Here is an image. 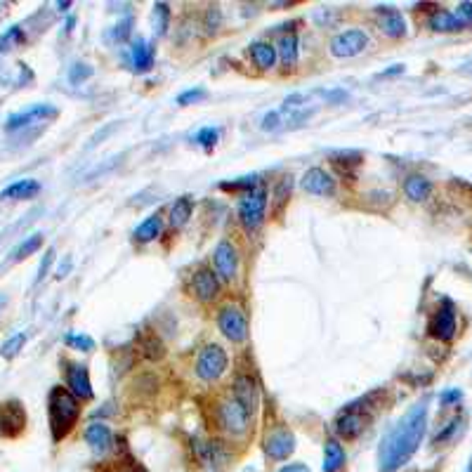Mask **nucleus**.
<instances>
[{"label": "nucleus", "instance_id": "f257e3e1", "mask_svg": "<svg viewBox=\"0 0 472 472\" xmlns=\"http://www.w3.org/2000/svg\"><path fill=\"white\" fill-rule=\"evenodd\" d=\"M427 427V399L413 404L399 423L383 437L378 449V470L397 472L411 460L425 437Z\"/></svg>", "mask_w": 472, "mask_h": 472}, {"label": "nucleus", "instance_id": "f03ea898", "mask_svg": "<svg viewBox=\"0 0 472 472\" xmlns=\"http://www.w3.org/2000/svg\"><path fill=\"white\" fill-rule=\"evenodd\" d=\"M78 416H81V406L78 399L64 387H55L50 392V427H52V439L60 442L64 439L71 427L76 425Z\"/></svg>", "mask_w": 472, "mask_h": 472}, {"label": "nucleus", "instance_id": "7ed1b4c3", "mask_svg": "<svg viewBox=\"0 0 472 472\" xmlns=\"http://www.w3.org/2000/svg\"><path fill=\"white\" fill-rule=\"evenodd\" d=\"M264 213H267V189L258 187L248 192L238 203V220L248 232H256L262 227Z\"/></svg>", "mask_w": 472, "mask_h": 472}, {"label": "nucleus", "instance_id": "20e7f679", "mask_svg": "<svg viewBox=\"0 0 472 472\" xmlns=\"http://www.w3.org/2000/svg\"><path fill=\"white\" fill-rule=\"evenodd\" d=\"M366 425H369V413L362 408V401L345 406L336 418V432L343 439H357Z\"/></svg>", "mask_w": 472, "mask_h": 472}, {"label": "nucleus", "instance_id": "39448f33", "mask_svg": "<svg viewBox=\"0 0 472 472\" xmlns=\"http://www.w3.org/2000/svg\"><path fill=\"white\" fill-rule=\"evenodd\" d=\"M225 371H227V352L220 345H208V347L201 349L199 359H196V375L201 380L213 383Z\"/></svg>", "mask_w": 472, "mask_h": 472}, {"label": "nucleus", "instance_id": "423d86ee", "mask_svg": "<svg viewBox=\"0 0 472 472\" xmlns=\"http://www.w3.org/2000/svg\"><path fill=\"white\" fill-rule=\"evenodd\" d=\"M217 326H220L222 336L232 343H243L248 338V321L238 307H222L220 314H217Z\"/></svg>", "mask_w": 472, "mask_h": 472}, {"label": "nucleus", "instance_id": "0eeeda50", "mask_svg": "<svg viewBox=\"0 0 472 472\" xmlns=\"http://www.w3.org/2000/svg\"><path fill=\"white\" fill-rule=\"evenodd\" d=\"M369 45V36L359 29H349L338 34L336 38L331 40V55L333 57H340V60H349V57H357L362 55Z\"/></svg>", "mask_w": 472, "mask_h": 472}, {"label": "nucleus", "instance_id": "6e6552de", "mask_svg": "<svg viewBox=\"0 0 472 472\" xmlns=\"http://www.w3.org/2000/svg\"><path fill=\"white\" fill-rule=\"evenodd\" d=\"M60 114L52 104H34L31 109L26 111H19V114H12L8 121H5V130L14 132V130H24L29 128V125H36V123H45V121L55 119V116Z\"/></svg>", "mask_w": 472, "mask_h": 472}, {"label": "nucleus", "instance_id": "1a4fd4ad", "mask_svg": "<svg viewBox=\"0 0 472 472\" xmlns=\"http://www.w3.org/2000/svg\"><path fill=\"white\" fill-rule=\"evenodd\" d=\"M220 425L232 434H243L248 430V423H251V413L246 411L236 399H227L220 404Z\"/></svg>", "mask_w": 472, "mask_h": 472}, {"label": "nucleus", "instance_id": "9d476101", "mask_svg": "<svg viewBox=\"0 0 472 472\" xmlns=\"http://www.w3.org/2000/svg\"><path fill=\"white\" fill-rule=\"evenodd\" d=\"M430 336L437 340H451L456 336V310L449 300L442 302V307L437 310V314L430 321Z\"/></svg>", "mask_w": 472, "mask_h": 472}, {"label": "nucleus", "instance_id": "9b49d317", "mask_svg": "<svg viewBox=\"0 0 472 472\" xmlns=\"http://www.w3.org/2000/svg\"><path fill=\"white\" fill-rule=\"evenodd\" d=\"M215 272L220 274L222 279L232 281L236 277L238 269V251L232 241H220L215 248Z\"/></svg>", "mask_w": 472, "mask_h": 472}, {"label": "nucleus", "instance_id": "f8f14e48", "mask_svg": "<svg viewBox=\"0 0 472 472\" xmlns=\"http://www.w3.org/2000/svg\"><path fill=\"white\" fill-rule=\"evenodd\" d=\"M234 399L253 416V413L258 411V406H260V390H258L256 378H251V375H246V373L236 375V380H234Z\"/></svg>", "mask_w": 472, "mask_h": 472}, {"label": "nucleus", "instance_id": "ddd939ff", "mask_svg": "<svg viewBox=\"0 0 472 472\" xmlns=\"http://www.w3.org/2000/svg\"><path fill=\"white\" fill-rule=\"evenodd\" d=\"M264 451L272 460H286L295 451V437L288 430H274L267 439H264Z\"/></svg>", "mask_w": 472, "mask_h": 472}, {"label": "nucleus", "instance_id": "4468645a", "mask_svg": "<svg viewBox=\"0 0 472 472\" xmlns=\"http://www.w3.org/2000/svg\"><path fill=\"white\" fill-rule=\"evenodd\" d=\"M302 189L316 196H333L336 194V179L323 171V168H310V171L302 175Z\"/></svg>", "mask_w": 472, "mask_h": 472}, {"label": "nucleus", "instance_id": "2eb2a0df", "mask_svg": "<svg viewBox=\"0 0 472 472\" xmlns=\"http://www.w3.org/2000/svg\"><path fill=\"white\" fill-rule=\"evenodd\" d=\"M26 425V413L19 401H8V404H3L0 408V430H3V434H8V437H14V434H19Z\"/></svg>", "mask_w": 472, "mask_h": 472}, {"label": "nucleus", "instance_id": "dca6fc26", "mask_svg": "<svg viewBox=\"0 0 472 472\" xmlns=\"http://www.w3.org/2000/svg\"><path fill=\"white\" fill-rule=\"evenodd\" d=\"M375 14H378L380 31H383L387 38H401V36L406 34V22H404V17H401L399 10L385 5V8H375Z\"/></svg>", "mask_w": 472, "mask_h": 472}, {"label": "nucleus", "instance_id": "f3484780", "mask_svg": "<svg viewBox=\"0 0 472 472\" xmlns=\"http://www.w3.org/2000/svg\"><path fill=\"white\" fill-rule=\"evenodd\" d=\"M69 392L76 399H92V383H90L88 369L83 364H73L69 369Z\"/></svg>", "mask_w": 472, "mask_h": 472}, {"label": "nucleus", "instance_id": "a211bd4d", "mask_svg": "<svg viewBox=\"0 0 472 472\" xmlns=\"http://www.w3.org/2000/svg\"><path fill=\"white\" fill-rule=\"evenodd\" d=\"M194 293L201 302H213L220 293V281L210 269H199L194 274Z\"/></svg>", "mask_w": 472, "mask_h": 472}, {"label": "nucleus", "instance_id": "6ab92c4d", "mask_svg": "<svg viewBox=\"0 0 472 472\" xmlns=\"http://www.w3.org/2000/svg\"><path fill=\"white\" fill-rule=\"evenodd\" d=\"M111 442H114V434H111L109 425H104V423H90L86 427V444L95 454L104 456L111 449Z\"/></svg>", "mask_w": 472, "mask_h": 472}, {"label": "nucleus", "instance_id": "aec40b11", "mask_svg": "<svg viewBox=\"0 0 472 472\" xmlns=\"http://www.w3.org/2000/svg\"><path fill=\"white\" fill-rule=\"evenodd\" d=\"M40 192V182L38 179H17V182H12L10 187H5L3 192H0V199H12V201H26V199H34L36 194Z\"/></svg>", "mask_w": 472, "mask_h": 472}, {"label": "nucleus", "instance_id": "412c9836", "mask_svg": "<svg viewBox=\"0 0 472 472\" xmlns=\"http://www.w3.org/2000/svg\"><path fill=\"white\" fill-rule=\"evenodd\" d=\"M345 449L340 447L338 439H328L323 444V472H340L345 468Z\"/></svg>", "mask_w": 472, "mask_h": 472}, {"label": "nucleus", "instance_id": "4be33fe9", "mask_svg": "<svg viewBox=\"0 0 472 472\" xmlns=\"http://www.w3.org/2000/svg\"><path fill=\"white\" fill-rule=\"evenodd\" d=\"M194 454H196V458H199V463L206 465V468H220V465L225 463V451L217 447V444L196 442Z\"/></svg>", "mask_w": 472, "mask_h": 472}, {"label": "nucleus", "instance_id": "5701e85b", "mask_svg": "<svg viewBox=\"0 0 472 472\" xmlns=\"http://www.w3.org/2000/svg\"><path fill=\"white\" fill-rule=\"evenodd\" d=\"M130 57H132V66L135 71H149L153 64V47L151 43H147L145 38H137L130 47Z\"/></svg>", "mask_w": 472, "mask_h": 472}, {"label": "nucleus", "instance_id": "b1692460", "mask_svg": "<svg viewBox=\"0 0 472 472\" xmlns=\"http://www.w3.org/2000/svg\"><path fill=\"white\" fill-rule=\"evenodd\" d=\"M430 192H432V182H430L427 177H423V175H408V177H406V182H404V194H406L411 201L421 203V201L427 199Z\"/></svg>", "mask_w": 472, "mask_h": 472}, {"label": "nucleus", "instance_id": "393cba45", "mask_svg": "<svg viewBox=\"0 0 472 472\" xmlns=\"http://www.w3.org/2000/svg\"><path fill=\"white\" fill-rule=\"evenodd\" d=\"M277 47L272 43H264V40H260V43H253L251 45V60L256 62L258 69H272L277 64Z\"/></svg>", "mask_w": 472, "mask_h": 472}, {"label": "nucleus", "instance_id": "a878e982", "mask_svg": "<svg viewBox=\"0 0 472 472\" xmlns=\"http://www.w3.org/2000/svg\"><path fill=\"white\" fill-rule=\"evenodd\" d=\"M430 29L439 31V34H454V31H463V24L456 19L454 12H447V10H437V12L430 17Z\"/></svg>", "mask_w": 472, "mask_h": 472}, {"label": "nucleus", "instance_id": "bb28decb", "mask_svg": "<svg viewBox=\"0 0 472 472\" xmlns=\"http://www.w3.org/2000/svg\"><path fill=\"white\" fill-rule=\"evenodd\" d=\"M277 52H279L281 62H284L286 66H295V64H298V36H295V34L281 36Z\"/></svg>", "mask_w": 472, "mask_h": 472}, {"label": "nucleus", "instance_id": "cd10ccee", "mask_svg": "<svg viewBox=\"0 0 472 472\" xmlns=\"http://www.w3.org/2000/svg\"><path fill=\"white\" fill-rule=\"evenodd\" d=\"M192 199L189 196H182V199H177L173 203L171 208V225L175 227V229H179V227H184L189 222V217H192Z\"/></svg>", "mask_w": 472, "mask_h": 472}, {"label": "nucleus", "instance_id": "c85d7f7f", "mask_svg": "<svg viewBox=\"0 0 472 472\" xmlns=\"http://www.w3.org/2000/svg\"><path fill=\"white\" fill-rule=\"evenodd\" d=\"M161 227H163V222H161V217H158V215L147 217V220L135 229V238H137V241H142V243H149L158 234H161Z\"/></svg>", "mask_w": 472, "mask_h": 472}, {"label": "nucleus", "instance_id": "c756f323", "mask_svg": "<svg viewBox=\"0 0 472 472\" xmlns=\"http://www.w3.org/2000/svg\"><path fill=\"white\" fill-rule=\"evenodd\" d=\"M40 246H43V234H31L29 238H26V241H22L12 251V260H24V258L34 256V253L38 251Z\"/></svg>", "mask_w": 472, "mask_h": 472}, {"label": "nucleus", "instance_id": "7c9ffc66", "mask_svg": "<svg viewBox=\"0 0 472 472\" xmlns=\"http://www.w3.org/2000/svg\"><path fill=\"white\" fill-rule=\"evenodd\" d=\"M22 43H24V31L19 26H12V29H8L0 36V52H8Z\"/></svg>", "mask_w": 472, "mask_h": 472}, {"label": "nucleus", "instance_id": "2f4dec72", "mask_svg": "<svg viewBox=\"0 0 472 472\" xmlns=\"http://www.w3.org/2000/svg\"><path fill=\"white\" fill-rule=\"evenodd\" d=\"M168 19H171V10H168L166 3L153 5V22H156V34L163 36L168 29Z\"/></svg>", "mask_w": 472, "mask_h": 472}, {"label": "nucleus", "instance_id": "473e14b6", "mask_svg": "<svg viewBox=\"0 0 472 472\" xmlns=\"http://www.w3.org/2000/svg\"><path fill=\"white\" fill-rule=\"evenodd\" d=\"M24 343H26V336L24 333H17V336H12L10 338L8 343L0 347V354H3L5 359H12V357H17L19 354V349L24 347Z\"/></svg>", "mask_w": 472, "mask_h": 472}, {"label": "nucleus", "instance_id": "72a5a7b5", "mask_svg": "<svg viewBox=\"0 0 472 472\" xmlns=\"http://www.w3.org/2000/svg\"><path fill=\"white\" fill-rule=\"evenodd\" d=\"M66 345L73 349H81V352H90L95 349V340L90 336H81V333H69L66 336Z\"/></svg>", "mask_w": 472, "mask_h": 472}, {"label": "nucleus", "instance_id": "f704fd0d", "mask_svg": "<svg viewBox=\"0 0 472 472\" xmlns=\"http://www.w3.org/2000/svg\"><path fill=\"white\" fill-rule=\"evenodd\" d=\"M256 184H258V177L253 175V177H241V179H236V182H222L220 189H225V192H238V189H248V192H253Z\"/></svg>", "mask_w": 472, "mask_h": 472}, {"label": "nucleus", "instance_id": "c9c22d12", "mask_svg": "<svg viewBox=\"0 0 472 472\" xmlns=\"http://www.w3.org/2000/svg\"><path fill=\"white\" fill-rule=\"evenodd\" d=\"M217 137H220L217 128H203V130H199V135H196V142H199L203 149H213V147L217 145Z\"/></svg>", "mask_w": 472, "mask_h": 472}, {"label": "nucleus", "instance_id": "e433bc0d", "mask_svg": "<svg viewBox=\"0 0 472 472\" xmlns=\"http://www.w3.org/2000/svg\"><path fill=\"white\" fill-rule=\"evenodd\" d=\"M201 99H206V90L203 88H194V90H187V92L179 95L177 104H182V107H189V104H196V102H201Z\"/></svg>", "mask_w": 472, "mask_h": 472}, {"label": "nucleus", "instance_id": "4c0bfd02", "mask_svg": "<svg viewBox=\"0 0 472 472\" xmlns=\"http://www.w3.org/2000/svg\"><path fill=\"white\" fill-rule=\"evenodd\" d=\"M454 14H456V19L463 24V29L472 26V3H460Z\"/></svg>", "mask_w": 472, "mask_h": 472}, {"label": "nucleus", "instance_id": "58836bf2", "mask_svg": "<svg viewBox=\"0 0 472 472\" xmlns=\"http://www.w3.org/2000/svg\"><path fill=\"white\" fill-rule=\"evenodd\" d=\"M92 76V69H90L88 64H73L71 73H69V81L71 83H81L86 81V78Z\"/></svg>", "mask_w": 472, "mask_h": 472}, {"label": "nucleus", "instance_id": "ea45409f", "mask_svg": "<svg viewBox=\"0 0 472 472\" xmlns=\"http://www.w3.org/2000/svg\"><path fill=\"white\" fill-rule=\"evenodd\" d=\"M458 425H460V418H454V421H451L449 425L444 427L442 432L437 434V437H434V444H444V442H449V439L454 437L456 430H458Z\"/></svg>", "mask_w": 472, "mask_h": 472}, {"label": "nucleus", "instance_id": "a19ab883", "mask_svg": "<svg viewBox=\"0 0 472 472\" xmlns=\"http://www.w3.org/2000/svg\"><path fill=\"white\" fill-rule=\"evenodd\" d=\"M442 404L444 406H451V404H458L460 399H463V392L458 390V387H454V390H447V392H442Z\"/></svg>", "mask_w": 472, "mask_h": 472}, {"label": "nucleus", "instance_id": "79ce46f5", "mask_svg": "<svg viewBox=\"0 0 472 472\" xmlns=\"http://www.w3.org/2000/svg\"><path fill=\"white\" fill-rule=\"evenodd\" d=\"M279 125H281L279 111H269V114L262 119V130H277Z\"/></svg>", "mask_w": 472, "mask_h": 472}, {"label": "nucleus", "instance_id": "37998d69", "mask_svg": "<svg viewBox=\"0 0 472 472\" xmlns=\"http://www.w3.org/2000/svg\"><path fill=\"white\" fill-rule=\"evenodd\" d=\"M52 260H55V251H47V253H45V258H43V262H40V269H38V281L43 279L45 274H47V269H50Z\"/></svg>", "mask_w": 472, "mask_h": 472}, {"label": "nucleus", "instance_id": "c03bdc74", "mask_svg": "<svg viewBox=\"0 0 472 472\" xmlns=\"http://www.w3.org/2000/svg\"><path fill=\"white\" fill-rule=\"evenodd\" d=\"M130 17L128 19H125V22H121L119 26H116V38H119V40H123L125 38V36H128L130 34Z\"/></svg>", "mask_w": 472, "mask_h": 472}, {"label": "nucleus", "instance_id": "a18cd8bd", "mask_svg": "<svg viewBox=\"0 0 472 472\" xmlns=\"http://www.w3.org/2000/svg\"><path fill=\"white\" fill-rule=\"evenodd\" d=\"M279 472H312L307 465H302V463H290V465H284Z\"/></svg>", "mask_w": 472, "mask_h": 472}, {"label": "nucleus", "instance_id": "49530a36", "mask_svg": "<svg viewBox=\"0 0 472 472\" xmlns=\"http://www.w3.org/2000/svg\"><path fill=\"white\" fill-rule=\"evenodd\" d=\"M397 73H404V66H401V64H395L392 69H385V71L380 73V76H383V78H390V76H397Z\"/></svg>", "mask_w": 472, "mask_h": 472}, {"label": "nucleus", "instance_id": "de8ad7c7", "mask_svg": "<svg viewBox=\"0 0 472 472\" xmlns=\"http://www.w3.org/2000/svg\"><path fill=\"white\" fill-rule=\"evenodd\" d=\"M465 472H472V458H470V463H468V470H465Z\"/></svg>", "mask_w": 472, "mask_h": 472}, {"label": "nucleus", "instance_id": "09e8293b", "mask_svg": "<svg viewBox=\"0 0 472 472\" xmlns=\"http://www.w3.org/2000/svg\"><path fill=\"white\" fill-rule=\"evenodd\" d=\"M135 472H137V470H135Z\"/></svg>", "mask_w": 472, "mask_h": 472}]
</instances>
